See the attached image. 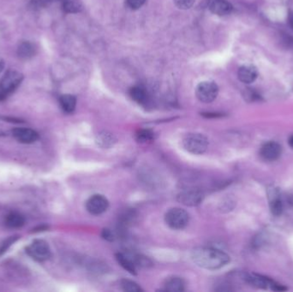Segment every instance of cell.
Here are the masks:
<instances>
[{
  "mask_svg": "<svg viewBox=\"0 0 293 292\" xmlns=\"http://www.w3.org/2000/svg\"><path fill=\"white\" fill-rule=\"evenodd\" d=\"M4 224L6 227L10 229H19L23 227L25 224V219L24 215L19 213H10L5 218Z\"/></svg>",
  "mask_w": 293,
  "mask_h": 292,
  "instance_id": "19",
  "label": "cell"
},
{
  "mask_svg": "<svg viewBox=\"0 0 293 292\" xmlns=\"http://www.w3.org/2000/svg\"><path fill=\"white\" fill-rule=\"evenodd\" d=\"M3 61L0 58V72L3 71Z\"/></svg>",
  "mask_w": 293,
  "mask_h": 292,
  "instance_id": "32",
  "label": "cell"
},
{
  "mask_svg": "<svg viewBox=\"0 0 293 292\" xmlns=\"http://www.w3.org/2000/svg\"><path fill=\"white\" fill-rule=\"evenodd\" d=\"M245 98H249L251 100H254V99H256L258 96H256V94L255 92H253L251 89H247L246 90L245 93Z\"/></svg>",
  "mask_w": 293,
  "mask_h": 292,
  "instance_id": "30",
  "label": "cell"
},
{
  "mask_svg": "<svg viewBox=\"0 0 293 292\" xmlns=\"http://www.w3.org/2000/svg\"><path fill=\"white\" fill-rule=\"evenodd\" d=\"M219 88L214 82L206 81L198 84L195 89V96L198 99L203 103H211L217 98Z\"/></svg>",
  "mask_w": 293,
  "mask_h": 292,
  "instance_id": "6",
  "label": "cell"
},
{
  "mask_svg": "<svg viewBox=\"0 0 293 292\" xmlns=\"http://www.w3.org/2000/svg\"><path fill=\"white\" fill-rule=\"evenodd\" d=\"M96 143L97 146L103 149H108L113 147L117 143V138L113 133L109 131H100L96 136Z\"/></svg>",
  "mask_w": 293,
  "mask_h": 292,
  "instance_id": "14",
  "label": "cell"
},
{
  "mask_svg": "<svg viewBox=\"0 0 293 292\" xmlns=\"http://www.w3.org/2000/svg\"><path fill=\"white\" fill-rule=\"evenodd\" d=\"M109 207V201L102 195H94L86 201V209L92 215L104 214Z\"/></svg>",
  "mask_w": 293,
  "mask_h": 292,
  "instance_id": "9",
  "label": "cell"
},
{
  "mask_svg": "<svg viewBox=\"0 0 293 292\" xmlns=\"http://www.w3.org/2000/svg\"><path fill=\"white\" fill-rule=\"evenodd\" d=\"M117 262L120 264L124 270L130 272V274H137V267L135 265L132 259L130 258V255L128 254L123 253H118L115 255Z\"/></svg>",
  "mask_w": 293,
  "mask_h": 292,
  "instance_id": "17",
  "label": "cell"
},
{
  "mask_svg": "<svg viewBox=\"0 0 293 292\" xmlns=\"http://www.w3.org/2000/svg\"><path fill=\"white\" fill-rule=\"evenodd\" d=\"M202 116H204L206 118H220L221 117L222 114L220 113H212V112H208V113H202Z\"/></svg>",
  "mask_w": 293,
  "mask_h": 292,
  "instance_id": "31",
  "label": "cell"
},
{
  "mask_svg": "<svg viewBox=\"0 0 293 292\" xmlns=\"http://www.w3.org/2000/svg\"><path fill=\"white\" fill-rule=\"evenodd\" d=\"M195 0H174L176 6L180 10H189L194 5Z\"/></svg>",
  "mask_w": 293,
  "mask_h": 292,
  "instance_id": "27",
  "label": "cell"
},
{
  "mask_svg": "<svg viewBox=\"0 0 293 292\" xmlns=\"http://www.w3.org/2000/svg\"><path fill=\"white\" fill-rule=\"evenodd\" d=\"M282 153V147L275 142L267 143L261 147L260 156L265 161H274L280 158Z\"/></svg>",
  "mask_w": 293,
  "mask_h": 292,
  "instance_id": "10",
  "label": "cell"
},
{
  "mask_svg": "<svg viewBox=\"0 0 293 292\" xmlns=\"http://www.w3.org/2000/svg\"><path fill=\"white\" fill-rule=\"evenodd\" d=\"M63 9L67 13H77L82 10V6L77 0H65Z\"/></svg>",
  "mask_w": 293,
  "mask_h": 292,
  "instance_id": "23",
  "label": "cell"
},
{
  "mask_svg": "<svg viewBox=\"0 0 293 292\" xmlns=\"http://www.w3.org/2000/svg\"><path fill=\"white\" fill-rule=\"evenodd\" d=\"M136 138L139 143H146L154 138V133L150 129H140L136 134Z\"/></svg>",
  "mask_w": 293,
  "mask_h": 292,
  "instance_id": "25",
  "label": "cell"
},
{
  "mask_svg": "<svg viewBox=\"0 0 293 292\" xmlns=\"http://www.w3.org/2000/svg\"><path fill=\"white\" fill-rule=\"evenodd\" d=\"M203 199H204L203 192L196 188H191V189L184 190V191H181L177 196L178 202H180L184 206H188V207L198 206L202 202Z\"/></svg>",
  "mask_w": 293,
  "mask_h": 292,
  "instance_id": "8",
  "label": "cell"
},
{
  "mask_svg": "<svg viewBox=\"0 0 293 292\" xmlns=\"http://www.w3.org/2000/svg\"><path fill=\"white\" fill-rule=\"evenodd\" d=\"M242 279L244 282L249 286H253L257 289L271 290V291H285V288L280 286L279 284L274 282L265 276L260 275L257 273L246 272L242 275Z\"/></svg>",
  "mask_w": 293,
  "mask_h": 292,
  "instance_id": "3",
  "label": "cell"
},
{
  "mask_svg": "<svg viewBox=\"0 0 293 292\" xmlns=\"http://www.w3.org/2000/svg\"><path fill=\"white\" fill-rule=\"evenodd\" d=\"M24 80V75L17 71L10 70L3 75L0 82V89L3 94H10L20 86Z\"/></svg>",
  "mask_w": 293,
  "mask_h": 292,
  "instance_id": "7",
  "label": "cell"
},
{
  "mask_svg": "<svg viewBox=\"0 0 293 292\" xmlns=\"http://www.w3.org/2000/svg\"><path fill=\"white\" fill-rule=\"evenodd\" d=\"M130 96L131 98L139 104L146 103L147 99V94L146 90L140 86H136L130 89Z\"/></svg>",
  "mask_w": 293,
  "mask_h": 292,
  "instance_id": "21",
  "label": "cell"
},
{
  "mask_svg": "<svg viewBox=\"0 0 293 292\" xmlns=\"http://www.w3.org/2000/svg\"><path fill=\"white\" fill-rule=\"evenodd\" d=\"M19 238L20 237L18 235H14V236H10L6 239H4L0 243V255H3L10 248V247H11V245L14 244Z\"/></svg>",
  "mask_w": 293,
  "mask_h": 292,
  "instance_id": "26",
  "label": "cell"
},
{
  "mask_svg": "<svg viewBox=\"0 0 293 292\" xmlns=\"http://www.w3.org/2000/svg\"><path fill=\"white\" fill-rule=\"evenodd\" d=\"M128 255H130V258L132 259L137 268H147L152 266V262L144 255H136V254H128Z\"/></svg>",
  "mask_w": 293,
  "mask_h": 292,
  "instance_id": "22",
  "label": "cell"
},
{
  "mask_svg": "<svg viewBox=\"0 0 293 292\" xmlns=\"http://www.w3.org/2000/svg\"><path fill=\"white\" fill-rule=\"evenodd\" d=\"M165 221L172 230H183L189 224L190 215L183 208L174 207L166 214Z\"/></svg>",
  "mask_w": 293,
  "mask_h": 292,
  "instance_id": "4",
  "label": "cell"
},
{
  "mask_svg": "<svg viewBox=\"0 0 293 292\" xmlns=\"http://www.w3.org/2000/svg\"><path fill=\"white\" fill-rule=\"evenodd\" d=\"M185 284L183 279L172 276L166 279L164 283V291L169 292H182L184 291Z\"/></svg>",
  "mask_w": 293,
  "mask_h": 292,
  "instance_id": "16",
  "label": "cell"
},
{
  "mask_svg": "<svg viewBox=\"0 0 293 292\" xmlns=\"http://www.w3.org/2000/svg\"><path fill=\"white\" fill-rule=\"evenodd\" d=\"M258 75L257 69L253 65H243L238 72V76L241 82L246 84L252 83L256 81Z\"/></svg>",
  "mask_w": 293,
  "mask_h": 292,
  "instance_id": "13",
  "label": "cell"
},
{
  "mask_svg": "<svg viewBox=\"0 0 293 292\" xmlns=\"http://www.w3.org/2000/svg\"><path fill=\"white\" fill-rule=\"evenodd\" d=\"M182 143L184 149L195 155L203 154L208 149V138L200 133H189L184 136Z\"/></svg>",
  "mask_w": 293,
  "mask_h": 292,
  "instance_id": "2",
  "label": "cell"
},
{
  "mask_svg": "<svg viewBox=\"0 0 293 292\" xmlns=\"http://www.w3.org/2000/svg\"><path fill=\"white\" fill-rule=\"evenodd\" d=\"M59 103L64 112L72 113L75 111L76 106V98L72 95H64L59 98Z\"/></svg>",
  "mask_w": 293,
  "mask_h": 292,
  "instance_id": "20",
  "label": "cell"
},
{
  "mask_svg": "<svg viewBox=\"0 0 293 292\" xmlns=\"http://www.w3.org/2000/svg\"><path fill=\"white\" fill-rule=\"evenodd\" d=\"M26 251H27V255L36 262H46L51 257V249H50L49 245L47 242L41 240V239L34 240L27 247Z\"/></svg>",
  "mask_w": 293,
  "mask_h": 292,
  "instance_id": "5",
  "label": "cell"
},
{
  "mask_svg": "<svg viewBox=\"0 0 293 292\" xmlns=\"http://www.w3.org/2000/svg\"><path fill=\"white\" fill-rule=\"evenodd\" d=\"M36 52V48L29 41H24L17 48V55L22 59H29L33 58Z\"/></svg>",
  "mask_w": 293,
  "mask_h": 292,
  "instance_id": "18",
  "label": "cell"
},
{
  "mask_svg": "<svg viewBox=\"0 0 293 292\" xmlns=\"http://www.w3.org/2000/svg\"><path fill=\"white\" fill-rule=\"evenodd\" d=\"M120 287L125 292H144V289L138 284L128 279H122L120 281Z\"/></svg>",
  "mask_w": 293,
  "mask_h": 292,
  "instance_id": "24",
  "label": "cell"
},
{
  "mask_svg": "<svg viewBox=\"0 0 293 292\" xmlns=\"http://www.w3.org/2000/svg\"><path fill=\"white\" fill-rule=\"evenodd\" d=\"M289 145L293 148V136L289 139Z\"/></svg>",
  "mask_w": 293,
  "mask_h": 292,
  "instance_id": "33",
  "label": "cell"
},
{
  "mask_svg": "<svg viewBox=\"0 0 293 292\" xmlns=\"http://www.w3.org/2000/svg\"><path fill=\"white\" fill-rule=\"evenodd\" d=\"M12 135L19 143L24 144L35 143L39 138L38 133L29 128H17L13 129Z\"/></svg>",
  "mask_w": 293,
  "mask_h": 292,
  "instance_id": "12",
  "label": "cell"
},
{
  "mask_svg": "<svg viewBox=\"0 0 293 292\" xmlns=\"http://www.w3.org/2000/svg\"><path fill=\"white\" fill-rule=\"evenodd\" d=\"M102 238L104 239H106L107 241L112 242L114 240V236H113V233L112 231L108 230V229H104L102 231Z\"/></svg>",
  "mask_w": 293,
  "mask_h": 292,
  "instance_id": "29",
  "label": "cell"
},
{
  "mask_svg": "<svg viewBox=\"0 0 293 292\" xmlns=\"http://www.w3.org/2000/svg\"><path fill=\"white\" fill-rule=\"evenodd\" d=\"M146 0H127V4L131 10H138L143 6Z\"/></svg>",
  "mask_w": 293,
  "mask_h": 292,
  "instance_id": "28",
  "label": "cell"
},
{
  "mask_svg": "<svg viewBox=\"0 0 293 292\" xmlns=\"http://www.w3.org/2000/svg\"><path fill=\"white\" fill-rule=\"evenodd\" d=\"M209 9L212 13L217 16H227L233 10V6L226 0H214L212 2Z\"/></svg>",
  "mask_w": 293,
  "mask_h": 292,
  "instance_id": "15",
  "label": "cell"
},
{
  "mask_svg": "<svg viewBox=\"0 0 293 292\" xmlns=\"http://www.w3.org/2000/svg\"><path fill=\"white\" fill-rule=\"evenodd\" d=\"M289 21H290L291 26H292V27L293 28V14L291 16Z\"/></svg>",
  "mask_w": 293,
  "mask_h": 292,
  "instance_id": "34",
  "label": "cell"
},
{
  "mask_svg": "<svg viewBox=\"0 0 293 292\" xmlns=\"http://www.w3.org/2000/svg\"><path fill=\"white\" fill-rule=\"evenodd\" d=\"M268 197L271 213L274 216H280L283 211V203L281 200L280 191L276 188L272 186L268 190Z\"/></svg>",
  "mask_w": 293,
  "mask_h": 292,
  "instance_id": "11",
  "label": "cell"
},
{
  "mask_svg": "<svg viewBox=\"0 0 293 292\" xmlns=\"http://www.w3.org/2000/svg\"><path fill=\"white\" fill-rule=\"evenodd\" d=\"M191 259L198 267L208 270H217L230 262V256L225 252L215 248L200 247L191 252Z\"/></svg>",
  "mask_w": 293,
  "mask_h": 292,
  "instance_id": "1",
  "label": "cell"
}]
</instances>
